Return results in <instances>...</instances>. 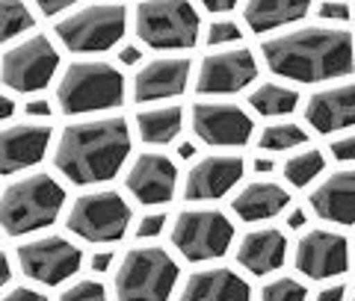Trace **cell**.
I'll list each match as a JSON object with an SVG mask.
<instances>
[{
    "label": "cell",
    "instance_id": "cell-1",
    "mask_svg": "<svg viewBox=\"0 0 355 301\" xmlns=\"http://www.w3.org/2000/svg\"><path fill=\"white\" fill-rule=\"evenodd\" d=\"M263 60L272 74L299 83L347 77L355 69L352 36L340 27H302L263 42Z\"/></svg>",
    "mask_w": 355,
    "mask_h": 301
},
{
    "label": "cell",
    "instance_id": "cell-2",
    "mask_svg": "<svg viewBox=\"0 0 355 301\" xmlns=\"http://www.w3.org/2000/svg\"><path fill=\"white\" fill-rule=\"evenodd\" d=\"M130 154V130L125 118L77 121L62 130L53 163L77 186L104 183L116 177Z\"/></svg>",
    "mask_w": 355,
    "mask_h": 301
},
{
    "label": "cell",
    "instance_id": "cell-3",
    "mask_svg": "<svg viewBox=\"0 0 355 301\" xmlns=\"http://www.w3.org/2000/svg\"><path fill=\"white\" fill-rule=\"evenodd\" d=\"M57 100L65 116L104 113L125 100V77L110 62H74L62 74Z\"/></svg>",
    "mask_w": 355,
    "mask_h": 301
},
{
    "label": "cell",
    "instance_id": "cell-4",
    "mask_svg": "<svg viewBox=\"0 0 355 301\" xmlns=\"http://www.w3.org/2000/svg\"><path fill=\"white\" fill-rule=\"evenodd\" d=\"M65 204V189L51 174H30L3 192V228L9 237L42 230L57 221Z\"/></svg>",
    "mask_w": 355,
    "mask_h": 301
},
{
    "label": "cell",
    "instance_id": "cell-5",
    "mask_svg": "<svg viewBox=\"0 0 355 301\" xmlns=\"http://www.w3.org/2000/svg\"><path fill=\"white\" fill-rule=\"evenodd\" d=\"M133 27L154 51H187L198 42L202 21L190 0H142Z\"/></svg>",
    "mask_w": 355,
    "mask_h": 301
},
{
    "label": "cell",
    "instance_id": "cell-6",
    "mask_svg": "<svg viewBox=\"0 0 355 301\" xmlns=\"http://www.w3.org/2000/svg\"><path fill=\"white\" fill-rule=\"evenodd\" d=\"M178 284V263L163 248H130L116 272V301H166Z\"/></svg>",
    "mask_w": 355,
    "mask_h": 301
},
{
    "label": "cell",
    "instance_id": "cell-7",
    "mask_svg": "<svg viewBox=\"0 0 355 301\" xmlns=\"http://www.w3.org/2000/svg\"><path fill=\"white\" fill-rule=\"evenodd\" d=\"M125 30H128L125 6L95 3L69 18H62L57 24V36L74 53H95V51H110L125 36Z\"/></svg>",
    "mask_w": 355,
    "mask_h": 301
},
{
    "label": "cell",
    "instance_id": "cell-8",
    "mask_svg": "<svg viewBox=\"0 0 355 301\" xmlns=\"http://www.w3.org/2000/svg\"><path fill=\"white\" fill-rule=\"evenodd\" d=\"M231 239H234V225L219 210H184L178 213L172 228V245L181 251V257L193 263L222 257Z\"/></svg>",
    "mask_w": 355,
    "mask_h": 301
},
{
    "label": "cell",
    "instance_id": "cell-9",
    "mask_svg": "<svg viewBox=\"0 0 355 301\" xmlns=\"http://www.w3.org/2000/svg\"><path fill=\"white\" fill-rule=\"evenodd\" d=\"M130 207L119 192H89L74 201L69 213V230L86 242H116L128 233Z\"/></svg>",
    "mask_w": 355,
    "mask_h": 301
},
{
    "label": "cell",
    "instance_id": "cell-10",
    "mask_svg": "<svg viewBox=\"0 0 355 301\" xmlns=\"http://www.w3.org/2000/svg\"><path fill=\"white\" fill-rule=\"evenodd\" d=\"M57 69L60 53L44 36H33L3 53V83L21 95L42 92L53 80Z\"/></svg>",
    "mask_w": 355,
    "mask_h": 301
},
{
    "label": "cell",
    "instance_id": "cell-11",
    "mask_svg": "<svg viewBox=\"0 0 355 301\" xmlns=\"http://www.w3.org/2000/svg\"><path fill=\"white\" fill-rule=\"evenodd\" d=\"M21 272L44 286H57L80 272L83 251L80 245L69 242L65 237H39L33 242L18 245Z\"/></svg>",
    "mask_w": 355,
    "mask_h": 301
},
{
    "label": "cell",
    "instance_id": "cell-12",
    "mask_svg": "<svg viewBox=\"0 0 355 301\" xmlns=\"http://www.w3.org/2000/svg\"><path fill=\"white\" fill-rule=\"evenodd\" d=\"M296 269L308 281H329L349 269V245L340 233L308 230L296 245Z\"/></svg>",
    "mask_w": 355,
    "mask_h": 301
},
{
    "label": "cell",
    "instance_id": "cell-13",
    "mask_svg": "<svg viewBox=\"0 0 355 301\" xmlns=\"http://www.w3.org/2000/svg\"><path fill=\"white\" fill-rule=\"evenodd\" d=\"M258 77V62L252 51H219L202 60L196 92L202 95H234Z\"/></svg>",
    "mask_w": 355,
    "mask_h": 301
},
{
    "label": "cell",
    "instance_id": "cell-14",
    "mask_svg": "<svg viewBox=\"0 0 355 301\" xmlns=\"http://www.w3.org/2000/svg\"><path fill=\"white\" fill-rule=\"evenodd\" d=\"M193 130L207 145L219 148H240L252 139V118L234 104H196L193 107Z\"/></svg>",
    "mask_w": 355,
    "mask_h": 301
},
{
    "label": "cell",
    "instance_id": "cell-15",
    "mask_svg": "<svg viewBox=\"0 0 355 301\" xmlns=\"http://www.w3.org/2000/svg\"><path fill=\"white\" fill-rule=\"evenodd\" d=\"M125 186L139 204H166L175 198L178 169L166 154H139L125 174Z\"/></svg>",
    "mask_w": 355,
    "mask_h": 301
},
{
    "label": "cell",
    "instance_id": "cell-16",
    "mask_svg": "<svg viewBox=\"0 0 355 301\" xmlns=\"http://www.w3.org/2000/svg\"><path fill=\"white\" fill-rule=\"evenodd\" d=\"M240 177H243V160L234 157V154L205 157L190 174H187L184 195L190 201H214V198L225 195Z\"/></svg>",
    "mask_w": 355,
    "mask_h": 301
},
{
    "label": "cell",
    "instance_id": "cell-17",
    "mask_svg": "<svg viewBox=\"0 0 355 301\" xmlns=\"http://www.w3.org/2000/svg\"><path fill=\"white\" fill-rule=\"evenodd\" d=\"M305 118L317 133L355 127V86L343 83V86H331L311 95L305 107Z\"/></svg>",
    "mask_w": 355,
    "mask_h": 301
},
{
    "label": "cell",
    "instance_id": "cell-18",
    "mask_svg": "<svg viewBox=\"0 0 355 301\" xmlns=\"http://www.w3.org/2000/svg\"><path fill=\"white\" fill-rule=\"evenodd\" d=\"M190 80V60L178 57V60H154L133 77V98L139 100H163L175 98L187 89Z\"/></svg>",
    "mask_w": 355,
    "mask_h": 301
},
{
    "label": "cell",
    "instance_id": "cell-19",
    "mask_svg": "<svg viewBox=\"0 0 355 301\" xmlns=\"http://www.w3.org/2000/svg\"><path fill=\"white\" fill-rule=\"evenodd\" d=\"M311 207L326 221L338 225H355V169H343L329 174L314 192H311Z\"/></svg>",
    "mask_w": 355,
    "mask_h": 301
},
{
    "label": "cell",
    "instance_id": "cell-20",
    "mask_svg": "<svg viewBox=\"0 0 355 301\" xmlns=\"http://www.w3.org/2000/svg\"><path fill=\"white\" fill-rule=\"evenodd\" d=\"M51 145V127L44 125H15L3 130L0 139V157H3V174H15L27 165H36Z\"/></svg>",
    "mask_w": 355,
    "mask_h": 301
},
{
    "label": "cell",
    "instance_id": "cell-21",
    "mask_svg": "<svg viewBox=\"0 0 355 301\" xmlns=\"http://www.w3.org/2000/svg\"><path fill=\"white\" fill-rule=\"evenodd\" d=\"M284 254H287L284 233L279 228H261L240 239L237 263L252 275H270L275 269H282Z\"/></svg>",
    "mask_w": 355,
    "mask_h": 301
},
{
    "label": "cell",
    "instance_id": "cell-22",
    "mask_svg": "<svg viewBox=\"0 0 355 301\" xmlns=\"http://www.w3.org/2000/svg\"><path fill=\"white\" fill-rule=\"evenodd\" d=\"M181 301H252V289L231 269H202L187 277Z\"/></svg>",
    "mask_w": 355,
    "mask_h": 301
},
{
    "label": "cell",
    "instance_id": "cell-23",
    "mask_svg": "<svg viewBox=\"0 0 355 301\" xmlns=\"http://www.w3.org/2000/svg\"><path fill=\"white\" fill-rule=\"evenodd\" d=\"M287 189L279 183H270V181H258V183H249L243 192L231 201L234 213L243 221H263V219H272L279 216L282 210L287 207Z\"/></svg>",
    "mask_w": 355,
    "mask_h": 301
},
{
    "label": "cell",
    "instance_id": "cell-24",
    "mask_svg": "<svg viewBox=\"0 0 355 301\" xmlns=\"http://www.w3.org/2000/svg\"><path fill=\"white\" fill-rule=\"evenodd\" d=\"M311 0H249L246 9H243V18L254 33H270L275 27L305 18Z\"/></svg>",
    "mask_w": 355,
    "mask_h": 301
},
{
    "label": "cell",
    "instance_id": "cell-25",
    "mask_svg": "<svg viewBox=\"0 0 355 301\" xmlns=\"http://www.w3.org/2000/svg\"><path fill=\"white\" fill-rule=\"evenodd\" d=\"M184 127V109L181 107H157L137 116L139 139L148 145H169Z\"/></svg>",
    "mask_w": 355,
    "mask_h": 301
},
{
    "label": "cell",
    "instance_id": "cell-26",
    "mask_svg": "<svg viewBox=\"0 0 355 301\" xmlns=\"http://www.w3.org/2000/svg\"><path fill=\"white\" fill-rule=\"evenodd\" d=\"M249 104L254 113H261V116H287L296 109L299 92L296 89L279 86V83H263L249 95Z\"/></svg>",
    "mask_w": 355,
    "mask_h": 301
},
{
    "label": "cell",
    "instance_id": "cell-27",
    "mask_svg": "<svg viewBox=\"0 0 355 301\" xmlns=\"http://www.w3.org/2000/svg\"><path fill=\"white\" fill-rule=\"evenodd\" d=\"M326 169V157L320 151H302L296 154V157H291L284 163V177L291 181L293 186H308L314 177Z\"/></svg>",
    "mask_w": 355,
    "mask_h": 301
},
{
    "label": "cell",
    "instance_id": "cell-28",
    "mask_svg": "<svg viewBox=\"0 0 355 301\" xmlns=\"http://www.w3.org/2000/svg\"><path fill=\"white\" fill-rule=\"evenodd\" d=\"M305 142H308V133L299 125H293V121L263 127L261 139H258V145L266 151H291V148H296V145H305Z\"/></svg>",
    "mask_w": 355,
    "mask_h": 301
},
{
    "label": "cell",
    "instance_id": "cell-29",
    "mask_svg": "<svg viewBox=\"0 0 355 301\" xmlns=\"http://www.w3.org/2000/svg\"><path fill=\"white\" fill-rule=\"evenodd\" d=\"M0 15H3V33H0L3 42L21 36L24 30L36 24V18H33V12L24 6V0H0Z\"/></svg>",
    "mask_w": 355,
    "mask_h": 301
},
{
    "label": "cell",
    "instance_id": "cell-30",
    "mask_svg": "<svg viewBox=\"0 0 355 301\" xmlns=\"http://www.w3.org/2000/svg\"><path fill=\"white\" fill-rule=\"evenodd\" d=\"M308 289L293 277H279L261 289V301H305Z\"/></svg>",
    "mask_w": 355,
    "mask_h": 301
},
{
    "label": "cell",
    "instance_id": "cell-31",
    "mask_svg": "<svg viewBox=\"0 0 355 301\" xmlns=\"http://www.w3.org/2000/svg\"><path fill=\"white\" fill-rule=\"evenodd\" d=\"M60 301H107V289L98 281H77L60 295Z\"/></svg>",
    "mask_w": 355,
    "mask_h": 301
},
{
    "label": "cell",
    "instance_id": "cell-32",
    "mask_svg": "<svg viewBox=\"0 0 355 301\" xmlns=\"http://www.w3.org/2000/svg\"><path fill=\"white\" fill-rule=\"evenodd\" d=\"M243 36L240 27L234 21H216V24H210L207 30V42L210 44H228V42H237Z\"/></svg>",
    "mask_w": 355,
    "mask_h": 301
},
{
    "label": "cell",
    "instance_id": "cell-33",
    "mask_svg": "<svg viewBox=\"0 0 355 301\" xmlns=\"http://www.w3.org/2000/svg\"><path fill=\"white\" fill-rule=\"evenodd\" d=\"M331 157L340 160V163H355V133H349V136H343L338 142H331Z\"/></svg>",
    "mask_w": 355,
    "mask_h": 301
},
{
    "label": "cell",
    "instance_id": "cell-34",
    "mask_svg": "<svg viewBox=\"0 0 355 301\" xmlns=\"http://www.w3.org/2000/svg\"><path fill=\"white\" fill-rule=\"evenodd\" d=\"M317 12L323 21H349V6L340 0H326V3H320Z\"/></svg>",
    "mask_w": 355,
    "mask_h": 301
},
{
    "label": "cell",
    "instance_id": "cell-35",
    "mask_svg": "<svg viewBox=\"0 0 355 301\" xmlns=\"http://www.w3.org/2000/svg\"><path fill=\"white\" fill-rule=\"evenodd\" d=\"M163 225H166V216H163V213H151V216H146V219L139 221V228H137V237H139V239L157 237V233L163 230Z\"/></svg>",
    "mask_w": 355,
    "mask_h": 301
},
{
    "label": "cell",
    "instance_id": "cell-36",
    "mask_svg": "<svg viewBox=\"0 0 355 301\" xmlns=\"http://www.w3.org/2000/svg\"><path fill=\"white\" fill-rule=\"evenodd\" d=\"M3 301H48V298H44L42 293H36V289H30V286H15Z\"/></svg>",
    "mask_w": 355,
    "mask_h": 301
},
{
    "label": "cell",
    "instance_id": "cell-37",
    "mask_svg": "<svg viewBox=\"0 0 355 301\" xmlns=\"http://www.w3.org/2000/svg\"><path fill=\"white\" fill-rule=\"evenodd\" d=\"M71 3H77V0H36V6L44 15H57V12H62V9H69Z\"/></svg>",
    "mask_w": 355,
    "mask_h": 301
},
{
    "label": "cell",
    "instance_id": "cell-38",
    "mask_svg": "<svg viewBox=\"0 0 355 301\" xmlns=\"http://www.w3.org/2000/svg\"><path fill=\"white\" fill-rule=\"evenodd\" d=\"M202 6L210 12H231L237 6V0H202Z\"/></svg>",
    "mask_w": 355,
    "mask_h": 301
},
{
    "label": "cell",
    "instance_id": "cell-39",
    "mask_svg": "<svg viewBox=\"0 0 355 301\" xmlns=\"http://www.w3.org/2000/svg\"><path fill=\"white\" fill-rule=\"evenodd\" d=\"M343 293H347L343 286H326V289H320L314 301H343Z\"/></svg>",
    "mask_w": 355,
    "mask_h": 301
},
{
    "label": "cell",
    "instance_id": "cell-40",
    "mask_svg": "<svg viewBox=\"0 0 355 301\" xmlns=\"http://www.w3.org/2000/svg\"><path fill=\"white\" fill-rule=\"evenodd\" d=\"M110 263H113V251H104V254H92V269L95 272H107Z\"/></svg>",
    "mask_w": 355,
    "mask_h": 301
},
{
    "label": "cell",
    "instance_id": "cell-41",
    "mask_svg": "<svg viewBox=\"0 0 355 301\" xmlns=\"http://www.w3.org/2000/svg\"><path fill=\"white\" fill-rule=\"evenodd\" d=\"M27 113L30 116H51V104H48V100H30V104H27Z\"/></svg>",
    "mask_w": 355,
    "mask_h": 301
},
{
    "label": "cell",
    "instance_id": "cell-42",
    "mask_svg": "<svg viewBox=\"0 0 355 301\" xmlns=\"http://www.w3.org/2000/svg\"><path fill=\"white\" fill-rule=\"evenodd\" d=\"M139 57H142V53H139L137 48H130V44H128V48H121V53H119V60L125 62V65H137Z\"/></svg>",
    "mask_w": 355,
    "mask_h": 301
},
{
    "label": "cell",
    "instance_id": "cell-43",
    "mask_svg": "<svg viewBox=\"0 0 355 301\" xmlns=\"http://www.w3.org/2000/svg\"><path fill=\"white\" fill-rule=\"evenodd\" d=\"M12 113H15V100L12 98H0V116L12 118Z\"/></svg>",
    "mask_w": 355,
    "mask_h": 301
},
{
    "label": "cell",
    "instance_id": "cell-44",
    "mask_svg": "<svg viewBox=\"0 0 355 301\" xmlns=\"http://www.w3.org/2000/svg\"><path fill=\"white\" fill-rule=\"evenodd\" d=\"M178 157H181V160H193L196 157V145L193 142H181V148H178Z\"/></svg>",
    "mask_w": 355,
    "mask_h": 301
},
{
    "label": "cell",
    "instance_id": "cell-45",
    "mask_svg": "<svg viewBox=\"0 0 355 301\" xmlns=\"http://www.w3.org/2000/svg\"><path fill=\"white\" fill-rule=\"evenodd\" d=\"M287 225H291V228H302L305 225V213H302V210H293V213H291V219H287Z\"/></svg>",
    "mask_w": 355,
    "mask_h": 301
},
{
    "label": "cell",
    "instance_id": "cell-46",
    "mask_svg": "<svg viewBox=\"0 0 355 301\" xmlns=\"http://www.w3.org/2000/svg\"><path fill=\"white\" fill-rule=\"evenodd\" d=\"M272 169H275L272 160H261V157L254 160V172H258V174H261V172H272Z\"/></svg>",
    "mask_w": 355,
    "mask_h": 301
},
{
    "label": "cell",
    "instance_id": "cell-47",
    "mask_svg": "<svg viewBox=\"0 0 355 301\" xmlns=\"http://www.w3.org/2000/svg\"><path fill=\"white\" fill-rule=\"evenodd\" d=\"M9 275H12V269H9V257H3V260H0V281H9Z\"/></svg>",
    "mask_w": 355,
    "mask_h": 301
}]
</instances>
